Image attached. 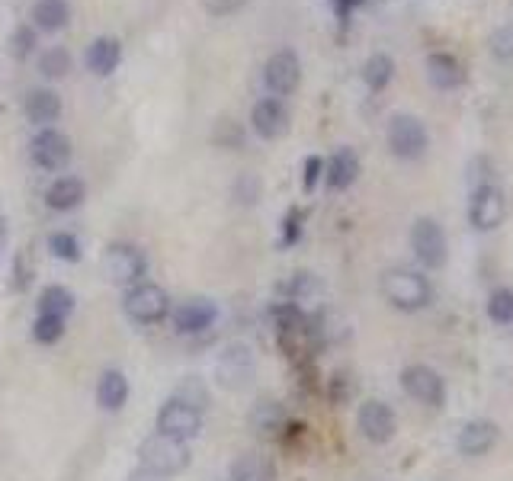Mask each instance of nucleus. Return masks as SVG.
I'll return each instance as SVG.
<instances>
[{
  "label": "nucleus",
  "mask_w": 513,
  "mask_h": 481,
  "mask_svg": "<svg viewBox=\"0 0 513 481\" xmlns=\"http://www.w3.org/2000/svg\"><path fill=\"white\" fill-rule=\"evenodd\" d=\"M189 446L183 440H174V436L164 434H151L142 440L138 446V462H142L145 472H155L161 478H174V475L186 472L189 468Z\"/></svg>",
  "instance_id": "1"
},
{
  "label": "nucleus",
  "mask_w": 513,
  "mask_h": 481,
  "mask_svg": "<svg viewBox=\"0 0 513 481\" xmlns=\"http://www.w3.org/2000/svg\"><path fill=\"white\" fill-rule=\"evenodd\" d=\"M382 292L398 312H420L433 302V286L417 270H388L382 276Z\"/></svg>",
  "instance_id": "2"
},
{
  "label": "nucleus",
  "mask_w": 513,
  "mask_h": 481,
  "mask_svg": "<svg viewBox=\"0 0 513 481\" xmlns=\"http://www.w3.org/2000/svg\"><path fill=\"white\" fill-rule=\"evenodd\" d=\"M122 312L136 325H157L170 315V296L157 283H136L128 286L126 298H122Z\"/></svg>",
  "instance_id": "3"
},
{
  "label": "nucleus",
  "mask_w": 513,
  "mask_h": 481,
  "mask_svg": "<svg viewBox=\"0 0 513 481\" xmlns=\"http://www.w3.org/2000/svg\"><path fill=\"white\" fill-rule=\"evenodd\" d=\"M103 273H106L116 286H136V283H142L145 273H148V257H145L136 245L119 241V245H109L106 254H103Z\"/></svg>",
  "instance_id": "4"
},
{
  "label": "nucleus",
  "mask_w": 513,
  "mask_h": 481,
  "mask_svg": "<svg viewBox=\"0 0 513 481\" xmlns=\"http://www.w3.org/2000/svg\"><path fill=\"white\" fill-rule=\"evenodd\" d=\"M388 148H392V155L401 157V161H417V157H424L427 129L417 115H407V113L392 115V123H388Z\"/></svg>",
  "instance_id": "5"
},
{
  "label": "nucleus",
  "mask_w": 513,
  "mask_h": 481,
  "mask_svg": "<svg viewBox=\"0 0 513 481\" xmlns=\"http://www.w3.org/2000/svg\"><path fill=\"white\" fill-rule=\"evenodd\" d=\"M411 247H414V257L420 260L424 266L430 270H439L449 257V241H446V231L439 222L433 218H417L411 228Z\"/></svg>",
  "instance_id": "6"
},
{
  "label": "nucleus",
  "mask_w": 513,
  "mask_h": 481,
  "mask_svg": "<svg viewBox=\"0 0 513 481\" xmlns=\"http://www.w3.org/2000/svg\"><path fill=\"white\" fill-rule=\"evenodd\" d=\"M199 430H203V411L183 405L180 398H167L157 411V434L189 443L193 436H199Z\"/></svg>",
  "instance_id": "7"
},
{
  "label": "nucleus",
  "mask_w": 513,
  "mask_h": 481,
  "mask_svg": "<svg viewBox=\"0 0 513 481\" xmlns=\"http://www.w3.org/2000/svg\"><path fill=\"white\" fill-rule=\"evenodd\" d=\"M216 379H218V386L228 388V392H237V388L250 386V379H254V353H250V346H244V344L225 346V353L216 363Z\"/></svg>",
  "instance_id": "8"
},
{
  "label": "nucleus",
  "mask_w": 513,
  "mask_h": 481,
  "mask_svg": "<svg viewBox=\"0 0 513 481\" xmlns=\"http://www.w3.org/2000/svg\"><path fill=\"white\" fill-rule=\"evenodd\" d=\"M401 388H405L414 401H420V405H427V407L446 405V382L439 379V373L430 366H420V363L405 366V373H401Z\"/></svg>",
  "instance_id": "9"
},
{
  "label": "nucleus",
  "mask_w": 513,
  "mask_h": 481,
  "mask_svg": "<svg viewBox=\"0 0 513 481\" xmlns=\"http://www.w3.org/2000/svg\"><path fill=\"white\" fill-rule=\"evenodd\" d=\"M29 157L42 170H65L71 161V138L58 129H39L29 142Z\"/></svg>",
  "instance_id": "10"
},
{
  "label": "nucleus",
  "mask_w": 513,
  "mask_h": 481,
  "mask_svg": "<svg viewBox=\"0 0 513 481\" xmlns=\"http://www.w3.org/2000/svg\"><path fill=\"white\" fill-rule=\"evenodd\" d=\"M298 81H302V65H298V55L292 48H279L267 58L264 65V84L270 87V94L289 96L296 94Z\"/></svg>",
  "instance_id": "11"
},
{
  "label": "nucleus",
  "mask_w": 513,
  "mask_h": 481,
  "mask_svg": "<svg viewBox=\"0 0 513 481\" xmlns=\"http://www.w3.org/2000/svg\"><path fill=\"white\" fill-rule=\"evenodd\" d=\"M357 427L359 434L366 436L369 443H376V446H382V443H388L395 436V430H398V417H395V411L385 401H366L363 407H359L357 414Z\"/></svg>",
  "instance_id": "12"
},
{
  "label": "nucleus",
  "mask_w": 513,
  "mask_h": 481,
  "mask_svg": "<svg viewBox=\"0 0 513 481\" xmlns=\"http://www.w3.org/2000/svg\"><path fill=\"white\" fill-rule=\"evenodd\" d=\"M468 218L478 231H494L507 218V199L494 184H485L472 193V205H468Z\"/></svg>",
  "instance_id": "13"
},
{
  "label": "nucleus",
  "mask_w": 513,
  "mask_h": 481,
  "mask_svg": "<svg viewBox=\"0 0 513 481\" xmlns=\"http://www.w3.org/2000/svg\"><path fill=\"white\" fill-rule=\"evenodd\" d=\"M250 129L260 138H267V142L283 138L289 132V109H286V103L277 100V96L260 100L254 106V113H250Z\"/></svg>",
  "instance_id": "14"
},
{
  "label": "nucleus",
  "mask_w": 513,
  "mask_h": 481,
  "mask_svg": "<svg viewBox=\"0 0 513 481\" xmlns=\"http://www.w3.org/2000/svg\"><path fill=\"white\" fill-rule=\"evenodd\" d=\"M170 318H174L176 334H203L216 325L218 308L212 306L209 298H189L183 306L170 308Z\"/></svg>",
  "instance_id": "15"
},
{
  "label": "nucleus",
  "mask_w": 513,
  "mask_h": 481,
  "mask_svg": "<svg viewBox=\"0 0 513 481\" xmlns=\"http://www.w3.org/2000/svg\"><path fill=\"white\" fill-rule=\"evenodd\" d=\"M286 292V302L296 306L302 315H315L317 308L325 306V286L315 273H296L289 283L283 286Z\"/></svg>",
  "instance_id": "16"
},
{
  "label": "nucleus",
  "mask_w": 513,
  "mask_h": 481,
  "mask_svg": "<svg viewBox=\"0 0 513 481\" xmlns=\"http://www.w3.org/2000/svg\"><path fill=\"white\" fill-rule=\"evenodd\" d=\"M498 436L500 430L494 420H468L466 427L459 430V436H456V449H459V456L475 459V456L491 453L498 446Z\"/></svg>",
  "instance_id": "17"
},
{
  "label": "nucleus",
  "mask_w": 513,
  "mask_h": 481,
  "mask_svg": "<svg viewBox=\"0 0 513 481\" xmlns=\"http://www.w3.org/2000/svg\"><path fill=\"white\" fill-rule=\"evenodd\" d=\"M23 109H26L29 123H35L39 129H52V123L61 115V96L48 87H35L26 94Z\"/></svg>",
  "instance_id": "18"
},
{
  "label": "nucleus",
  "mask_w": 513,
  "mask_h": 481,
  "mask_svg": "<svg viewBox=\"0 0 513 481\" xmlns=\"http://www.w3.org/2000/svg\"><path fill=\"white\" fill-rule=\"evenodd\" d=\"M84 62H87V68L94 71V75H100V77L113 75L122 62V42L113 39V35H100V39H94L87 45Z\"/></svg>",
  "instance_id": "19"
},
{
  "label": "nucleus",
  "mask_w": 513,
  "mask_h": 481,
  "mask_svg": "<svg viewBox=\"0 0 513 481\" xmlns=\"http://www.w3.org/2000/svg\"><path fill=\"white\" fill-rule=\"evenodd\" d=\"M87 199V186L77 176H58L45 190V205L52 212H71Z\"/></svg>",
  "instance_id": "20"
},
{
  "label": "nucleus",
  "mask_w": 513,
  "mask_h": 481,
  "mask_svg": "<svg viewBox=\"0 0 513 481\" xmlns=\"http://www.w3.org/2000/svg\"><path fill=\"white\" fill-rule=\"evenodd\" d=\"M427 77H430V84L437 90H456L466 81V71H462V65L449 52H433L427 58Z\"/></svg>",
  "instance_id": "21"
},
{
  "label": "nucleus",
  "mask_w": 513,
  "mask_h": 481,
  "mask_svg": "<svg viewBox=\"0 0 513 481\" xmlns=\"http://www.w3.org/2000/svg\"><path fill=\"white\" fill-rule=\"evenodd\" d=\"M359 176V157L353 148H340L331 155V161H327L325 167V180L331 190H350L353 184H357Z\"/></svg>",
  "instance_id": "22"
},
{
  "label": "nucleus",
  "mask_w": 513,
  "mask_h": 481,
  "mask_svg": "<svg viewBox=\"0 0 513 481\" xmlns=\"http://www.w3.org/2000/svg\"><path fill=\"white\" fill-rule=\"evenodd\" d=\"M126 401H128V379L119 369H106V373L96 379V405H100L103 411L116 414L126 407Z\"/></svg>",
  "instance_id": "23"
},
{
  "label": "nucleus",
  "mask_w": 513,
  "mask_h": 481,
  "mask_svg": "<svg viewBox=\"0 0 513 481\" xmlns=\"http://www.w3.org/2000/svg\"><path fill=\"white\" fill-rule=\"evenodd\" d=\"M29 20H33L35 29H42V33H61V29L71 23L68 0H35Z\"/></svg>",
  "instance_id": "24"
},
{
  "label": "nucleus",
  "mask_w": 513,
  "mask_h": 481,
  "mask_svg": "<svg viewBox=\"0 0 513 481\" xmlns=\"http://www.w3.org/2000/svg\"><path fill=\"white\" fill-rule=\"evenodd\" d=\"M75 312V296H71L65 286H48V289H42V298H39V315H48V318H65L68 321V315Z\"/></svg>",
  "instance_id": "25"
},
{
  "label": "nucleus",
  "mask_w": 513,
  "mask_h": 481,
  "mask_svg": "<svg viewBox=\"0 0 513 481\" xmlns=\"http://www.w3.org/2000/svg\"><path fill=\"white\" fill-rule=\"evenodd\" d=\"M392 75H395V62H392V55H372V58H366L363 65V81L369 90H385L388 84H392Z\"/></svg>",
  "instance_id": "26"
},
{
  "label": "nucleus",
  "mask_w": 513,
  "mask_h": 481,
  "mask_svg": "<svg viewBox=\"0 0 513 481\" xmlns=\"http://www.w3.org/2000/svg\"><path fill=\"white\" fill-rule=\"evenodd\" d=\"M68 71H71L68 48L52 45V48H45V52L39 55V75L48 77V81H61V77L68 75Z\"/></svg>",
  "instance_id": "27"
},
{
  "label": "nucleus",
  "mask_w": 513,
  "mask_h": 481,
  "mask_svg": "<svg viewBox=\"0 0 513 481\" xmlns=\"http://www.w3.org/2000/svg\"><path fill=\"white\" fill-rule=\"evenodd\" d=\"M231 481H273V466L260 456H241L231 468Z\"/></svg>",
  "instance_id": "28"
},
{
  "label": "nucleus",
  "mask_w": 513,
  "mask_h": 481,
  "mask_svg": "<svg viewBox=\"0 0 513 481\" xmlns=\"http://www.w3.org/2000/svg\"><path fill=\"white\" fill-rule=\"evenodd\" d=\"M48 251H52V257L77 264V260H81V241H77V235H71V231H55V235L48 237Z\"/></svg>",
  "instance_id": "29"
},
{
  "label": "nucleus",
  "mask_w": 513,
  "mask_h": 481,
  "mask_svg": "<svg viewBox=\"0 0 513 481\" xmlns=\"http://www.w3.org/2000/svg\"><path fill=\"white\" fill-rule=\"evenodd\" d=\"M174 398H180L183 405H189V407H196V411H206V407H209V392H206L203 382L193 379V376H186V379L176 386Z\"/></svg>",
  "instance_id": "30"
},
{
  "label": "nucleus",
  "mask_w": 513,
  "mask_h": 481,
  "mask_svg": "<svg viewBox=\"0 0 513 481\" xmlns=\"http://www.w3.org/2000/svg\"><path fill=\"white\" fill-rule=\"evenodd\" d=\"M254 427L260 430V434H273V430L283 424V411H279L277 401H260V405L254 407Z\"/></svg>",
  "instance_id": "31"
},
{
  "label": "nucleus",
  "mask_w": 513,
  "mask_h": 481,
  "mask_svg": "<svg viewBox=\"0 0 513 481\" xmlns=\"http://www.w3.org/2000/svg\"><path fill=\"white\" fill-rule=\"evenodd\" d=\"M65 337V318H48V315H35L33 321V340L39 344H55Z\"/></svg>",
  "instance_id": "32"
},
{
  "label": "nucleus",
  "mask_w": 513,
  "mask_h": 481,
  "mask_svg": "<svg viewBox=\"0 0 513 481\" xmlns=\"http://www.w3.org/2000/svg\"><path fill=\"white\" fill-rule=\"evenodd\" d=\"M488 315L498 325H507L513 321V289H494L491 298H488Z\"/></svg>",
  "instance_id": "33"
},
{
  "label": "nucleus",
  "mask_w": 513,
  "mask_h": 481,
  "mask_svg": "<svg viewBox=\"0 0 513 481\" xmlns=\"http://www.w3.org/2000/svg\"><path fill=\"white\" fill-rule=\"evenodd\" d=\"M35 48V29L33 26H16L14 33H10L7 39V52L14 55L16 62H23V58H29Z\"/></svg>",
  "instance_id": "34"
},
{
  "label": "nucleus",
  "mask_w": 513,
  "mask_h": 481,
  "mask_svg": "<svg viewBox=\"0 0 513 481\" xmlns=\"http://www.w3.org/2000/svg\"><path fill=\"white\" fill-rule=\"evenodd\" d=\"M491 52L500 62H513V20L504 23V26L491 35Z\"/></svg>",
  "instance_id": "35"
},
{
  "label": "nucleus",
  "mask_w": 513,
  "mask_h": 481,
  "mask_svg": "<svg viewBox=\"0 0 513 481\" xmlns=\"http://www.w3.org/2000/svg\"><path fill=\"white\" fill-rule=\"evenodd\" d=\"M235 199L241 205H254L256 199H260V180H256L254 174H244L235 184Z\"/></svg>",
  "instance_id": "36"
},
{
  "label": "nucleus",
  "mask_w": 513,
  "mask_h": 481,
  "mask_svg": "<svg viewBox=\"0 0 513 481\" xmlns=\"http://www.w3.org/2000/svg\"><path fill=\"white\" fill-rule=\"evenodd\" d=\"M241 138H244V132H241V125H237V123H231V119L218 123L216 142L222 145V148H241Z\"/></svg>",
  "instance_id": "37"
},
{
  "label": "nucleus",
  "mask_w": 513,
  "mask_h": 481,
  "mask_svg": "<svg viewBox=\"0 0 513 481\" xmlns=\"http://www.w3.org/2000/svg\"><path fill=\"white\" fill-rule=\"evenodd\" d=\"M247 7V0H203V10L209 16H231Z\"/></svg>",
  "instance_id": "38"
},
{
  "label": "nucleus",
  "mask_w": 513,
  "mask_h": 481,
  "mask_svg": "<svg viewBox=\"0 0 513 481\" xmlns=\"http://www.w3.org/2000/svg\"><path fill=\"white\" fill-rule=\"evenodd\" d=\"M29 279H33V266H29L26 254H20V260H14V289L23 292L29 286Z\"/></svg>",
  "instance_id": "39"
},
{
  "label": "nucleus",
  "mask_w": 513,
  "mask_h": 481,
  "mask_svg": "<svg viewBox=\"0 0 513 481\" xmlns=\"http://www.w3.org/2000/svg\"><path fill=\"white\" fill-rule=\"evenodd\" d=\"M353 395V382H350V376L347 373H337L331 379V398L337 401V405H344L347 398Z\"/></svg>",
  "instance_id": "40"
},
{
  "label": "nucleus",
  "mask_w": 513,
  "mask_h": 481,
  "mask_svg": "<svg viewBox=\"0 0 513 481\" xmlns=\"http://www.w3.org/2000/svg\"><path fill=\"white\" fill-rule=\"evenodd\" d=\"M321 170H325L321 157H308V161H305V190H315V184H317V176H321Z\"/></svg>",
  "instance_id": "41"
},
{
  "label": "nucleus",
  "mask_w": 513,
  "mask_h": 481,
  "mask_svg": "<svg viewBox=\"0 0 513 481\" xmlns=\"http://www.w3.org/2000/svg\"><path fill=\"white\" fill-rule=\"evenodd\" d=\"M302 235V212H289V218H286V237L283 245H296V237Z\"/></svg>",
  "instance_id": "42"
},
{
  "label": "nucleus",
  "mask_w": 513,
  "mask_h": 481,
  "mask_svg": "<svg viewBox=\"0 0 513 481\" xmlns=\"http://www.w3.org/2000/svg\"><path fill=\"white\" fill-rule=\"evenodd\" d=\"M7 241H10V225H7V218L0 215V251L7 247Z\"/></svg>",
  "instance_id": "43"
},
{
  "label": "nucleus",
  "mask_w": 513,
  "mask_h": 481,
  "mask_svg": "<svg viewBox=\"0 0 513 481\" xmlns=\"http://www.w3.org/2000/svg\"><path fill=\"white\" fill-rule=\"evenodd\" d=\"M128 481H167V478H161V475H155V472H145L142 468V472H136Z\"/></svg>",
  "instance_id": "44"
}]
</instances>
